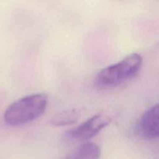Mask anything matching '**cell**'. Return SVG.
<instances>
[{
    "label": "cell",
    "mask_w": 159,
    "mask_h": 159,
    "mask_svg": "<svg viewBox=\"0 0 159 159\" xmlns=\"http://www.w3.org/2000/svg\"><path fill=\"white\" fill-rule=\"evenodd\" d=\"M48 97L43 93L24 96L12 102L5 111L3 118L9 126L23 125L38 119L44 113Z\"/></svg>",
    "instance_id": "6da1fadb"
},
{
    "label": "cell",
    "mask_w": 159,
    "mask_h": 159,
    "mask_svg": "<svg viewBox=\"0 0 159 159\" xmlns=\"http://www.w3.org/2000/svg\"><path fill=\"white\" fill-rule=\"evenodd\" d=\"M142 57L133 53L125 58L101 70L95 79V85L102 89H112L133 79L141 70Z\"/></svg>",
    "instance_id": "7a4b0ae2"
},
{
    "label": "cell",
    "mask_w": 159,
    "mask_h": 159,
    "mask_svg": "<svg viewBox=\"0 0 159 159\" xmlns=\"http://www.w3.org/2000/svg\"><path fill=\"white\" fill-rule=\"evenodd\" d=\"M110 120L105 116L98 114L84 121L66 133V137L71 140L84 141L96 136L102 129L109 125Z\"/></svg>",
    "instance_id": "3957f363"
},
{
    "label": "cell",
    "mask_w": 159,
    "mask_h": 159,
    "mask_svg": "<svg viewBox=\"0 0 159 159\" xmlns=\"http://www.w3.org/2000/svg\"><path fill=\"white\" fill-rule=\"evenodd\" d=\"M158 106H152L140 118L137 125V131L140 136L148 140L158 138Z\"/></svg>",
    "instance_id": "277c9868"
},
{
    "label": "cell",
    "mask_w": 159,
    "mask_h": 159,
    "mask_svg": "<svg viewBox=\"0 0 159 159\" xmlns=\"http://www.w3.org/2000/svg\"><path fill=\"white\" fill-rule=\"evenodd\" d=\"M100 148L94 143H85L79 146L67 159H99Z\"/></svg>",
    "instance_id": "5b68a950"
},
{
    "label": "cell",
    "mask_w": 159,
    "mask_h": 159,
    "mask_svg": "<svg viewBox=\"0 0 159 159\" xmlns=\"http://www.w3.org/2000/svg\"><path fill=\"white\" fill-rule=\"evenodd\" d=\"M80 117V112L76 109L65 110L60 112L54 116L51 120L52 125L56 127H63V126L71 125L79 120Z\"/></svg>",
    "instance_id": "8992f818"
}]
</instances>
